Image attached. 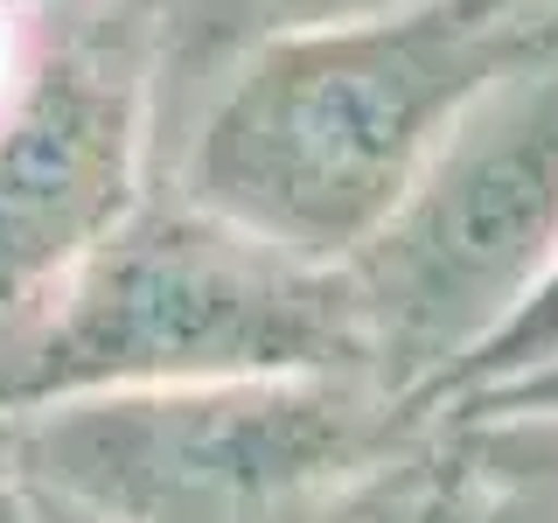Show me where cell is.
<instances>
[{
	"label": "cell",
	"instance_id": "6da1fadb",
	"mask_svg": "<svg viewBox=\"0 0 558 523\" xmlns=\"http://www.w3.org/2000/svg\"><path fill=\"white\" fill-rule=\"evenodd\" d=\"M558 42V0H405L279 35L161 139V182L342 266L502 70Z\"/></svg>",
	"mask_w": 558,
	"mask_h": 523
},
{
	"label": "cell",
	"instance_id": "7a4b0ae2",
	"mask_svg": "<svg viewBox=\"0 0 558 523\" xmlns=\"http://www.w3.org/2000/svg\"><path fill=\"white\" fill-rule=\"evenodd\" d=\"M440 412L363 370L70 398L8 426V467L92 523H363Z\"/></svg>",
	"mask_w": 558,
	"mask_h": 523
},
{
	"label": "cell",
	"instance_id": "3957f363",
	"mask_svg": "<svg viewBox=\"0 0 558 523\" xmlns=\"http://www.w3.org/2000/svg\"><path fill=\"white\" fill-rule=\"evenodd\" d=\"M293 370L371 377L342 266L154 182L77 272L0 321V426L70 398Z\"/></svg>",
	"mask_w": 558,
	"mask_h": 523
},
{
	"label": "cell",
	"instance_id": "277c9868",
	"mask_svg": "<svg viewBox=\"0 0 558 523\" xmlns=\"http://www.w3.org/2000/svg\"><path fill=\"white\" fill-rule=\"evenodd\" d=\"M558 266V42L453 119L418 182L342 258L363 363L384 391L447 405Z\"/></svg>",
	"mask_w": 558,
	"mask_h": 523
},
{
	"label": "cell",
	"instance_id": "5b68a950",
	"mask_svg": "<svg viewBox=\"0 0 558 523\" xmlns=\"http://www.w3.org/2000/svg\"><path fill=\"white\" fill-rule=\"evenodd\" d=\"M154 182V0L28 22L0 98V321L77 272Z\"/></svg>",
	"mask_w": 558,
	"mask_h": 523
},
{
	"label": "cell",
	"instance_id": "8992f818",
	"mask_svg": "<svg viewBox=\"0 0 558 523\" xmlns=\"http://www.w3.org/2000/svg\"><path fill=\"white\" fill-rule=\"evenodd\" d=\"M418 523H558V412L453 405L412 467Z\"/></svg>",
	"mask_w": 558,
	"mask_h": 523
},
{
	"label": "cell",
	"instance_id": "52a82bcc",
	"mask_svg": "<svg viewBox=\"0 0 558 523\" xmlns=\"http://www.w3.org/2000/svg\"><path fill=\"white\" fill-rule=\"evenodd\" d=\"M384 8H405V0H154V174H161V139L196 112V98L238 57L279 35H307Z\"/></svg>",
	"mask_w": 558,
	"mask_h": 523
},
{
	"label": "cell",
	"instance_id": "ba28073f",
	"mask_svg": "<svg viewBox=\"0 0 558 523\" xmlns=\"http://www.w3.org/2000/svg\"><path fill=\"white\" fill-rule=\"evenodd\" d=\"M551 363H558V266L545 272V287L517 307V321L502 328V336L488 342L461 377H453V391H447L440 412L468 405V398H482V391H502V384H517V377H531V370H551Z\"/></svg>",
	"mask_w": 558,
	"mask_h": 523
},
{
	"label": "cell",
	"instance_id": "9c48e42d",
	"mask_svg": "<svg viewBox=\"0 0 558 523\" xmlns=\"http://www.w3.org/2000/svg\"><path fill=\"white\" fill-rule=\"evenodd\" d=\"M468 405H523V412H558V363H551V370L517 377V384H502V391L468 398Z\"/></svg>",
	"mask_w": 558,
	"mask_h": 523
},
{
	"label": "cell",
	"instance_id": "30bf717a",
	"mask_svg": "<svg viewBox=\"0 0 558 523\" xmlns=\"http://www.w3.org/2000/svg\"><path fill=\"white\" fill-rule=\"evenodd\" d=\"M28 57V14L14 8V0H0V98H8V84H14V70H22Z\"/></svg>",
	"mask_w": 558,
	"mask_h": 523
},
{
	"label": "cell",
	"instance_id": "8fae6325",
	"mask_svg": "<svg viewBox=\"0 0 558 523\" xmlns=\"http://www.w3.org/2000/svg\"><path fill=\"white\" fill-rule=\"evenodd\" d=\"M0 523H57V516H49V502L43 496H35V488L28 482H0Z\"/></svg>",
	"mask_w": 558,
	"mask_h": 523
},
{
	"label": "cell",
	"instance_id": "7c38bea8",
	"mask_svg": "<svg viewBox=\"0 0 558 523\" xmlns=\"http://www.w3.org/2000/svg\"><path fill=\"white\" fill-rule=\"evenodd\" d=\"M412 467H418V461H412ZM412 467L398 475V488H391V496H384L363 523H418V516H412Z\"/></svg>",
	"mask_w": 558,
	"mask_h": 523
},
{
	"label": "cell",
	"instance_id": "4fadbf2b",
	"mask_svg": "<svg viewBox=\"0 0 558 523\" xmlns=\"http://www.w3.org/2000/svg\"><path fill=\"white\" fill-rule=\"evenodd\" d=\"M28 22H57V14H92V8H119V0H14Z\"/></svg>",
	"mask_w": 558,
	"mask_h": 523
},
{
	"label": "cell",
	"instance_id": "5bb4252c",
	"mask_svg": "<svg viewBox=\"0 0 558 523\" xmlns=\"http://www.w3.org/2000/svg\"><path fill=\"white\" fill-rule=\"evenodd\" d=\"M49 502V496H43ZM49 516H57V523H92V516H77V510H63V502H49Z\"/></svg>",
	"mask_w": 558,
	"mask_h": 523
},
{
	"label": "cell",
	"instance_id": "9a60e30c",
	"mask_svg": "<svg viewBox=\"0 0 558 523\" xmlns=\"http://www.w3.org/2000/svg\"><path fill=\"white\" fill-rule=\"evenodd\" d=\"M14 475V467H8V426H0V482H8Z\"/></svg>",
	"mask_w": 558,
	"mask_h": 523
}]
</instances>
